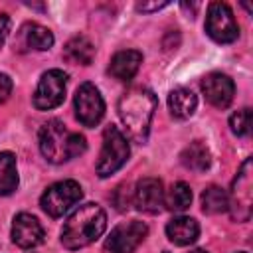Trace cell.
<instances>
[{
	"label": "cell",
	"mask_w": 253,
	"mask_h": 253,
	"mask_svg": "<svg viewBox=\"0 0 253 253\" xmlns=\"http://www.w3.org/2000/svg\"><path fill=\"white\" fill-rule=\"evenodd\" d=\"M166 235L168 239L174 243V245H190L198 239L200 235V225L194 217H188V215H180V217H174L166 223Z\"/></svg>",
	"instance_id": "cell-15"
},
{
	"label": "cell",
	"mask_w": 253,
	"mask_h": 253,
	"mask_svg": "<svg viewBox=\"0 0 253 253\" xmlns=\"http://www.w3.org/2000/svg\"><path fill=\"white\" fill-rule=\"evenodd\" d=\"M75 117L83 126H95L105 115V101L93 83H83L75 91Z\"/></svg>",
	"instance_id": "cell-10"
},
{
	"label": "cell",
	"mask_w": 253,
	"mask_h": 253,
	"mask_svg": "<svg viewBox=\"0 0 253 253\" xmlns=\"http://www.w3.org/2000/svg\"><path fill=\"white\" fill-rule=\"evenodd\" d=\"M180 160H182V164H184L188 170L204 172V170H208L210 164H211V154H210V148L206 146V142L194 140V142H190V144L182 150Z\"/></svg>",
	"instance_id": "cell-17"
},
{
	"label": "cell",
	"mask_w": 253,
	"mask_h": 253,
	"mask_svg": "<svg viewBox=\"0 0 253 253\" xmlns=\"http://www.w3.org/2000/svg\"><path fill=\"white\" fill-rule=\"evenodd\" d=\"M168 107L176 119H188L194 115V111L198 107V97L194 95L192 89L178 87L168 95Z\"/></svg>",
	"instance_id": "cell-18"
},
{
	"label": "cell",
	"mask_w": 253,
	"mask_h": 253,
	"mask_svg": "<svg viewBox=\"0 0 253 253\" xmlns=\"http://www.w3.org/2000/svg\"><path fill=\"white\" fill-rule=\"evenodd\" d=\"M241 253H247V251H241Z\"/></svg>",
	"instance_id": "cell-29"
},
{
	"label": "cell",
	"mask_w": 253,
	"mask_h": 253,
	"mask_svg": "<svg viewBox=\"0 0 253 253\" xmlns=\"http://www.w3.org/2000/svg\"><path fill=\"white\" fill-rule=\"evenodd\" d=\"M229 126L231 132L237 136H247L251 130V109H239L229 117Z\"/></svg>",
	"instance_id": "cell-23"
},
{
	"label": "cell",
	"mask_w": 253,
	"mask_h": 253,
	"mask_svg": "<svg viewBox=\"0 0 253 253\" xmlns=\"http://www.w3.org/2000/svg\"><path fill=\"white\" fill-rule=\"evenodd\" d=\"M229 208L227 192L219 186H210L202 192V210L206 213H223Z\"/></svg>",
	"instance_id": "cell-21"
},
{
	"label": "cell",
	"mask_w": 253,
	"mask_h": 253,
	"mask_svg": "<svg viewBox=\"0 0 253 253\" xmlns=\"http://www.w3.org/2000/svg\"><path fill=\"white\" fill-rule=\"evenodd\" d=\"M107 227V213L97 204L79 206L61 227V243L63 247L75 251L97 241Z\"/></svg>",
	"instance_id": "cell-2"
},
{
	"label": "cell",
	"mask_w": 253,
	"mask_h": 253,
	"mask_svg": "<svg viewBox=\"0 0 253 253\" xmlns=\"http://www.w3.org/2000/svg\"><path fill=\"white\" fill-rule=\"evenodd\" d=\"M63 55L69 63L75 65H89L95 57V45L85 38V36H75L71 38L65 47H63Z\"/></svg>",
	"instance_id": "cell-19"
},
{
	"label": "cell",
	"mask_w": 253,
	"mask_h": 253,
	"mask_svg": "<svg viewBox=\"0 0 253 253\" xmlns=\"http://www.w3.org/2000/svg\"><path fill=\"white\" fill-rule=\"evenodd\" d=\"M190 253H208V251H204V249H194V251H190Z\"/></svg>",
	"instance_id": "cell-28"
},
{
	"label": "cell",
	"mask_w": 253,
	"mask_h": 253,
	"mask_svg": "<svg viewBox=\"0 0 253 253\" xmlns=\"http://www.w3.org/2000/svg\"><path fill=\"white\" fill-rule=\"evenodd\" d=\"M206 32L217 43H231L239 36L237 22L225 2H211L206 14Z\"/></svg>",
	"instance_id": "cell-7"
},
{
	"label": "cell",
	"mask_w": 253,
	"mask_h": 253,
	"mask_svg": "<svg viewBox=\"0 0 253 253\" xmlns=\"http://www.w3.org/2000/svg\"><path fill=\"white\" fill-rule=\"evenodd\" d=\"M12 93V79L6 73H0V103H4Z\"/></svg>",
	"instance_id": "cell-25"
},
{
	"label": "cell",
	"mask_w": 253,
	"mask_h": 253,
	"mask_svg": "<svg viewBox=\"0 0 253 253\" xmlns=\"http://www.w3.org/2000/svg\"><path fill=\"white\" fill-rule=\"evenodd\" d=\"M229 198V211L233 219L237 221H247L251 215V200H253V176H251V158H247L231 186V192L227 194Z\"/></svg>",
	"instance_id": "cell-6"
},
{
	"label": "cell",
	"mask_w": 253,
	"mask_h": 253,
	"mask_svg": "<svg viewBox=\"0 0 253 253\" xmlns=\"http://www.w3.org/2000/svg\"><path fill=\"white\" fill-rule=\"evenodd\" d=\"M146 235H148L146 223H142L138 219L123 221L111 229V233L105 241V249L111 253H134Z\"/></svg>",
	"instance_id": "cell-9"
},
{
	"label": "cell",
	"mask_w": 253,
	"mask_h": 253,
	"mask_svg": "<svg viewBox=\"0 0 253 253\" xmlns=\"http://www.w3.org/2000/svg\"><path fill=\"white\" fill-rule=\"evenodd\" d=\"M166 6H168V2H150V4L140 2V4H136V10L138 12H156V10L166 8Z\"/></svg>",
	"instance_id": "cell-27"
},
{
	"label": "cell",
	"mask_w": 253,
	"mask_h": 253,
	"mask_svg": "<svg viewBox=\"0 0 253 253\" xmlns=\"http://www.w3.org/2000/svg\"><path fill=\"white\" fill-rule=\"evenodd\" d=\"M202 93L215 109H227L235 95V85L225 73H208L202 79Z\"/></svg>",
	"instance_id": "cell-12"
},
{
	"label": "cell",
	"mask_w": 253,
	"mask_h": 253,
	"mask_svg": "<svg viewBox=\"0 0 253 253\" xmlns=\"http://www.w3.org/2000/svg\"><path fill=\"white\" fill-rule=\"evenodd\" d=\"M164 204L172 211H184L192 204V190L186 182H176L172 184L168 196H164Z\"/></svg>",
	"instance_id": "cell-22"
},
{
	"label": "cell",
	"mask_w": 253,
	"mask_h": 253,
	"mask_svg": "<svg viewBox=\"0 0 253 253\" xmlns=\"http://www.w3.org/2000/svg\"><path fill=\"white\" fill-rule=\"evenodd\" d=\"M8 34H10V16L2 12V14H0V47L4 45Z\"/></svg>",
	"instance_id": "cell-26"
},
{
	"label": "cell",
	"mask_w": 253,
	"mask_h": 253,
	"mask_svg": "<svg viewBox=\"0 0 253 253\" xmlns=\"http://www.w3.org/2000/svg\"><path fill=\"white\" fill-rule=\"evenodd\" d=\"M20 42L24 47L45 51L53 45V34L36 22H28L20 28Z\"/></svg>",
	"instance_id": "cell-16"
},
{
	"label": "cell",
	"mask_w": 253,
	"mask_h": 253,
	"mask_svg": "<svg viewBox=\"0 0 253 253\" xmlns=\"http://www.w3.org/2000/svg\"><path fill=\"white\" fill-rule=\"evenodd\" d=\"M128 154H130V148H128V142H126L125 134L115 125L105 126V130H103V148H101V154H99V160H97V166H95L99 178H107V176L115 174L126 162Z\"/></svg>",
	"instance_id": "cell-4"
},
{
	"label": "cell",
	"mask_w": 253,
	"mask_h": 253,
	"mask_svg": "<svg viewBox=\"0 0 253 253\" xmlns=\"http://www.w3.org/2000/svg\"><path fill=\"white\" fill-rule=\"evenodd\" d=\"M12 241L22 249H34L43 241V227L32 213H18L12 221Z\"/></svg>",
	"instance_id": "cell-13"
},
{
	"label": "cell",
	"mask_w": 253,
	"mask_h": 253,
	"mask_svg": "<svg viewBox=\"0 0 253 253\" xmlns=\"http://www.w3.org/2000/svg\"><path fill=\"white\" fill-rule=\"evenodd\" d=\"M117 194L123 196V198H115L117 210H121V211L128 210V206L132 204V192H130V188L128 186H121V188H117Z\"/></svg>",
	"instance_id": "cell-24"
},
{
	"label": "cell",
	"mask_w": 253,
	"mask_h": 253,
	"mask_svg": "<svg viewBox=\"0 0 253 253\" xmlns=\"http://www.w3.org/2000/svg\"><path fill=\"white\" fill-rule=\"evenodd\" d=\"M156 105H158L156 95L146 87H132L119 99V105H117L119 117L126 126L128 136L134 142L146 140Z\"/></svg>",
	"instance_id": "cell-1"
},
{
	"label": "cell",
	"mask_w": 253,
	"mask_h": 253,
	"mask_svg": "<svg viewBox=\"0 0 253 253\" xmlns=\"http://www.w3.org/2000/svg\"><path fill=\"white\" fill-rule=\"evenodd\" d=\"M87 148L85 136L79 132H71L61 121L53 119L47 121L40 130V150L47 162L61 164L79 154Z\"/></svg>",
	"instance_id": "cell-3"
},
{
	"label": "cell",
	"mask_w": 253,
	"mask_h": 253,
	"mask_svg": "<svg viewBox=\"0 0 253 253\" xmlns=\"http://www.w3.org/2000/svg\"><path fill=\"white\" fill-rule=\"evenodd\" d=\"M83 198V190L75 180H61L51 184L40 200L42 210L49 215V217H61L63 213H67L79 200Z\"/></svg>",
	"instance_id": "cell-5"
},
{
	"label": "cell",
	"mask_w": 253,
	"mask_h": 253,
	"mask_svg": "<svg viewBox=\"0 0 253 253\" xmlns=\"http://www.w3.org/2000/svg\"><path fill=\"white\" fill-rule=\"evenodd\" d=\"M132 204L144 213H160L164 208V190L158 178H142L132 190Z\"/></svg>",
	"instance_id": "cell-11"
},
{
	"label": "cell",
	"mask_w": 253,
	"mask_h": 253,
	"mask_svg": "<svg viewBox=\"0 0 253 253\" xmlns=\"http://www.w3.org/2000/svg\"><path fill=\"white\" fill-rule=\"evenodd\" d=\"M65 87H67V75L61 69L45 71L36 87L34 107L40 111H49L59 107L65 99Z\"/></svg>",
	"instance_id": "cell-8"
},
{
	"label": "cell",
	"mask_w": 253,
	"mask_h": 253,
	"mask_svg": "<svg viewBox=\"0 0 253 253\" xmlns=\"http://www.w3.org/2000/svg\"><path fill=\"white\" fill-rule=\"evenodd\" d=\"M18 188V168L12 152H0V196H8Z\"/></svg>",
	"instance_id": "cell-20"
},
{
	"label": "cell",
	"mask_w": 253,
	"mask_h": 253,
	"mask_svg": "<svg viewBox=\"0 0 253 253\" xmlns=\"http://www.w3.org/2000/svg\"><path fill=\"white\" fill-rule=\"evenodd\" d=\"M142 63V53L136 49L117 51L109 63V73L119 81H130Z\"/></svg>",
	"instance_id": "cell-14"
}]
</instances>
